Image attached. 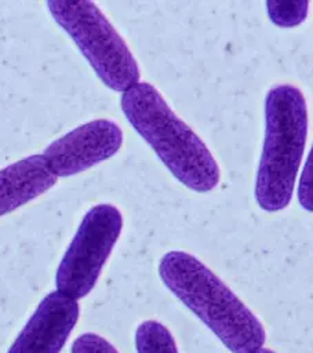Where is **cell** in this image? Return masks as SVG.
Instances as JSON below:
<instances>
[{
    "label": "cell",
    "instance_id": "6da1fadb",
    "mask_svg": "<svg viewBox=\"0 0 313 353\" xmlns=\"http://www.w3.org/2000/svg\"><path fill=\"white\" fill-rule=\"evenodd\" d=\"M159 274L232 353L263 347L266 332L259 319L197 258L185 251H168L160 259Z\"/></svg>",
    "mask_w": 313,
    "mask_h": 353
},
{
    "label": "cell",
    "instance_id": "7a4b0ae2",
    "mask_svg": "<svg viewBox=\"0 0 313 353\" xmlns=\"http://www.w3.org/2000/svg\"><path fill=\"white\" fill-rule=\"evenodd\" d=\"M120 102L125 119L181 183L200 193L216 188L218 163L154 85L139 81L123 92Z\"/></svg>",
    "mask_w": 313,
    "mask_h": 353
},
{
    "label": "cell",
    "instance_id": "3957f363",
    "mask_svg": "<svg viewBox=\"0 0 313 353\" xmlns=\"http://www.w3.org/2000/svg\"><path fill=\"white\" fill-rule=\"evenodd\" d=\"M307 135V106L299 88L279 84L265 98V139L255 181L258 205L276 212L292 197Z\"/></svg>",
    "mask_w": 313,
    "mask_h": 353
},
{
    "label": "cell",
    "instance_id": "277c9868",
    "mask_svg": "<svg viewBox=\"0 0 313 353\" xmlns=\"http://www.w3.org/2000/svg\"><path fill=\"white\" fill-rule=\"evenodd\" d=\"M47 6L106 87L125 92L139 83L141 73L132 52L95 3L50 0Z\"/></svg>",
    "mask_w": 313,
    "mask_h": 353
},
{
    "label": "cell",
    "instance_id": "5b68a950",
    "mask_svg": "<svg viewBox=\"0 0 313 353\" xmlns=\"http://www.w3.org/2000/svg\"><path fill=\"white\" fill-rule=\"evenodd\" d=\"M123 229V216L112 204L91 207L83 216L55 274L57 291L72 299L95 287Z\"/></svg>",
    "mask_w": 313,
    "mask_h": 353
},
{
    "label": "cell",
    "instance_id": "8992f818",
    "mask_svg": "<svg viewBox=\"0 0 313 353\" xmlns=\"http://www.w3.org/2000/svg\"><path fill=\"white\" fill-rule=\"evenodd\" d=\"M121 143V128L112 120L98 119L51 142L43 157L57 178L70 176L112 157Z\"/></svg>",
    "mask_w": 313,
    "mask_h": 353
},
{
    "label": "cell",
    "instance_id": "52a82bcc",
    "mask_svg": "<svg viewBox=\"0 0 313 353\" xmlns=\"http://www.w3.org/2000/svg\"><path fill=\"white\" fill-rule=\"evenodd\" d=\"M80 314L76 299L59 291L47 294L7 353H59Z\"/></svg>",
    "mask_w": 313,
    "mask_h": 353
},
{
    "label": "cell",
    "instance_id": "ba28073f",
    "mask_svg": "<svg viewBox=\"0 0 313 353\" xmlns=\"http://www.w3.org/2000/svg\"><path fill=\"white\" fill-rule=\"evenodd\" d=\"M57 183L43 154H32L0 170V216L32 201Z\"/></svg>",
    "mask_w": 313,
    "mask_h": 353
},
{
    "label": "cell",
    "instance_id": "9c48e42d",
    "mask_svg": "<svg viewBox=\"0 0 313 353\" xmlns=\"http://www.w3.org/2000/svg\"><path fill=\"white\" fill-rule=\"evenodd\" d=\"M137 353H179L175 339L165 325L146 320L135 331Z\"/></svg>",
    "mask_w": 313,
    "mask_h": 353
},
{
    "label": "cell",
    "instance_id": "30bf717a",
    "mask_svg": "<svg viewBox=\"0 0 313 353\" xmlns=\"http://www.w3.org/2000/svg\"><path fill=\"white\" fill-rule=\"evenodd\" d=\"M267 14L274 25L291 28L299 25L307 15V1H267Z\"/></svg>",
    "mask_w": 313,
    "mask_h": 353
},
{
    "label": "cell",
    "instance_id": "8fae6325",
    "mask_svg": "<svg viewBox=\"0 0 313 353\" xmlns=\"http://www.w3.org/2000/svg\"><path fill=\"white\" fill-rule=\"evenodd\" d=\"M70 353H120V352L103 336L94 332H85L79 335L73 341Z\"/></svg>",
    "mask_w": 313,
    "mask_h": 353
},
{
    "label": "cell",
    "instance_id": "7c38bea8",
    "mask_svg": "<svg viewBox=\"0 0 313 353\" xmlns=\"http://www.w3.org/2000/svg\"><path fill=\"white\" fill-rule=\"evenodd\" d=\"M298 200L303 210L313 212V145L299 178Z\"/></svg>",
    "mask_w": 313,
    "mask_h": 353
},
{
    "label": "cell",
    "instance_id": "4fadbf2b",
    "mask_svg": "<svg viewBox=\"0 0 313 353\" xmlns=\"http://www.w3.org/2000/svg\"><path fill=\"white\" fill-rule=\"evenodd\" d=\"M254 353H276V352H273L272 349H266V347H261V349H258L256 352H254Z\"/></svg>",
    "mask_w": 313,
    "mask_h": 353
}]
</instances>
